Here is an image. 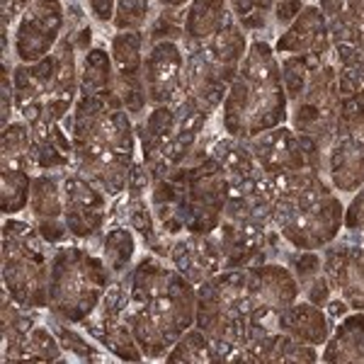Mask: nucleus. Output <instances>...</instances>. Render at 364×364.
Here are the masks:
<instances>
[{
	"instance_id": "1",
	"label": "nucleus",
	"mask_w": 364,
	"mask_h": 364,
	"mask_svg": "<svg viewBox=\"0 0 364 364\" xmlns=\"http://www.w3.org/2000/svg\"><path fill=\"white\" fill-rule=\"evenodd\" d=\"M299 282L279 262H260L243 269H221L197 289V321L224 352V362L257 338L277 331V318L296 301Z\"/></svg>"
},
{
	"instance_id": "2",
	"label": "nucleus",
	"mask_w": 364,
	"mask_h": 364,
	"mask_svg": "<svg viewBox=\"0 0 364 364\" xmlns=\"http://www.w3.org/2000/svg\"><path fill=\"white\" fill-rule=\"evenodd\" d=\"M129 301L122 321L132 328L144 357H163L195 326L197 291L175 267L144 257L129 277Z\"/></svg>"
},
{
	"instance_id": "3",
	"label": "nucleus",
	"mask_w": 364,
	"mask_h": 364,
	"mask_svg": "<svg viewBox=\"0 0 364 364\" xmlns=\"http://www.w3.org/2000/svg\"><path fill=\"white\" fill-rule=\"evenodd\" d=\"M66 129L73 141V168L95 182L105 195H122L134 173V136L132 114L122 100L95 97L80 92Z\"/></svg>"
},
{
	"instance_id": "4",
	"label": "nucleus",
	"mask_w": 364,
	"mask_h": 364,
	"mask_svg": "<svg viewBox=\"0 0 364 364\" xmlns=\"http://www.w3.org/2000/svg\"><path fill=\"white\" fill-rule=\"evenodd\" d=\"M231 180L214 156L209 144L199 136L195 151L185 163L163 178L151 180V209L163 236L214 233L224 216Z\"/></svg>"
},
{
	"instance_id": "5",
	"label": "nucleus",
	"mask_w": 364,
	"mask_h": 364,
	"mask_svg": "<svg viewBox=\"0 0 364 364\" xmlns=\"http://www.w3.org/2000/svg\"><path fill=\"white\" fill-rule=\"evenodd\" d=\"M265 204L272 226L296 250L326 248L345 226L343 202L318 170L265 173Z\"/></svg>"
},
{
	"instance_id": "6",
	"label": "nucleus",
	"mask_w": 364,
	"mask_h": 364,
	"mask_svg": "<svg viewBox=\"0 0 364 364\" xmlns=\"http://www.w3.org/2000/svg\"><path fill=\"white\" fill-rule=\"evenodd\" d=\"M224 129L233 139H252L289 119V100L279 61L265 39H252L224 100Z\"/></svg>"
},
{
	"instance_id": "7",
	"label": "nucleus",
	"mask_w": 364,
	"mask_h": 364,
	"mask_svg": "<svg viewBox=\"0 0 364 364\" xmlns=\"http://www.w3.org/2000/svg\"><path fill=\"white\" fill-rule=\"evenodd\" d=\"M338 68V124L326 156V175L338 192L364 185V46H333Z\"/></svg>"
},
{
	"instance_id": "8",
	"label": "nucleus",
	"mask_w": 364,
	"mask_h": 364,
	"mask_svg": "<svg viewBox=\"0 0 364 364\" xmlns=\"http://www.w3.org/2000/svg\"><path fill=\"white\" fill-rule=\"evenodd\" d=\"M13 95L15 112L29 124L39 119L61 122L73 112L80 95L73 34L58 39L56 49L39 61L15 66Z\"/></svg>"
},
{
	"instance_id": "9",
	"label": "nucleus",
	"mask_w": 364,
	"mask_h": 364,
	"mask_svg": "<svg viewBox=\"0 0 364 364\" xmlns=\"http://www.w3.org/2000/svg\"><path fill=\"white\" fill-rule=\"evenodd\" d=\"M112 284V269L92 252L58 248L51 257L49 309L58 318L80 323L102 304Z\"/></svg>"
},
{
	"instance_id": "10",
	"label": "nucleus",
	"mask_w": 364,
	"mask_h": 364,
	"mask_svg": "<svg viewBox=\"0 0 364 364\" xmlns=\"http://www.w3.org/2000/svg\"><path fill=\"white\" fill-rule=\"evenodd\" d=\"M46 240L37 226L8 219L3 224V282L5 291L29 309L49 306L51 260L44 250Z\"/></svg>"
},
{
	"instance_id": "11",
	"label": "nucleus",
	"mask_w": 364,
	"mask_h": 364,
	"mask_svg": "<svg viewBox=\"0 0 364 364\" xmlns=\"http://www.w3.org/2000/svg\"><path fill=\"white\" fill-rule=\"evenodd\" d=\"M338 102V68L331 56L316 61L304 87L289 100V127L299 136L309 139L323 156H328L336 136Z\"/></svg>"
},
{
	"instance_id": "12",
	"label": "nucleus",
	"mask_w": 364,
	"mask_h": 364,
	"mask_svg": "<svg viewBox=\"0 0 364 364\" xmlns=\"http://www.w3.org/2000/svg\"><path fill=\"white\" fill-rule=\"evenodd\" d=\"M245 146H248V151L262 173L267 175L294 173V170L326 173V156L309 139L299 136L294 129L287 124H279L252 139H245Z\"/></svg>"
},
{
	"instance_id": "13",
	"label": "nucleus",
	"mask_w": 364,
	"mask_h": 364,
	"mask_svg": "<svg viewBox=\"0 0 364 364\" xmlns=\"http://www.w3.org/2000/svg\"><path fill=\"white\" fill-rule=\"evenodd\" d=\"M114 92L129 114H141L149 105L144 80V34L141 29L117 32L112 39Z\"/></svg>"
},
{
	"instance_id": "14",
	"label": "nucleus",
	"mask_w": 364,
	"mask_h": 364,
	"mask_svg": "<svg viewBox=\"0 0 364 364\" xmlns=\"http://www.w3.org/2000/svg\"><path fill=\"white\" fill-rule=\"evenodd\" d=\"M144 80L149 105H175L185 92V51L180 42L163 39L149 46L144 56Z\"/></svg>"
},
{
	"instance_id": "15",
	"label": "nucleus",
	"mask_w": 364,
	"mask_h": 364,
	"mask_svg": "<svg viewBox=\"0 0 364 364\" xmlns=\"http://www.w3.org/2000/svg\"><path fill=\"white\" fill-rule=\"evenodd\" d=\"M63 182V219L75 238H90L102 228L107 214V199L95 182H90L78 170L68 173Z\"/></svg>"
},
{
	"instance_id": "16",
	"label": "nucleus",
	"mask_w": 364,
	"mask_h": 364,
	"mask_svg": "<svg viewBox=\"0 0 364 364\" xmlns=\"http://www.w3.org/2000/svg\"><path fill=\"white\" fill-rule=\"evenodd\" d=\"M170 262L195 287L209 282L224 269L219 236L214 233H187L170 245Z\"/></svg>"
},
{
	"instance_id": "17",
	"label": "nucleus",
	"mask_w": 364,
	"mask_h": 364,
	"mask_svg": "<svg viewBox=\"0 0 364 364\" xmlns=\"http://www.w3.org/2000/svg\"><path fill=\"white\" fill-rule=\"evenodd\" d=\"M323 272L350 309L364 311V248L355 243L326 245Z\"/></svg>"
},
{
	"instance_id": "18",
	"label": "nucleus",
	"mask_w": 364,
	"mask_h": 364,
	"mask_svg": "<svg viewBox=\"0 0 364 364\" xmlns=\"http://www.w3.org/2000/svg\"><path fill=\"white\" fill-rule=\"evenodd\" d=\"M333 37L328 22L323 17L318 5H306L299 13V17L284 29V34L277 39L274 51L282 56H294V54H306V56H331L333 54Z\"/></svg>"
},
{
	"instance_id": "19",
	"label": "nucleus",
	"mask_w": 364,
	"mask_h": 364,
	"mask_svg": "<svg viewBox=\"0 0 364 364\" xmlns=\"http://www.w3.org/2000/svg\"><path fill=\"white\" fill-rule=\"evenodd\" d=\"M29 209L34 214V226L46 243H63L70 236L63 219V182H58L51 173H39L32 178Z\"/></svg>"
},
{
	"instance_id": "20",
	"label": "nucleus",
	"mask_w": 364,
	"mask_h": 364,
	"mask_svg": "<svg viewBox=\"0 0 364 364\" xmlns=\"http://www.w3.org/2000/svg\"><path fill=\"white\" fill-rule=\"evenodd\" d=\"M314 345L299 343L287 333H267V336L257 338L255 343H250L248 348H243L236 355V362H252V364H262V362H316Z\"/></svg>"
},
{
	"instance_id": "21",
	"label": "nucleus",
	"mask_w": 364,
	"mask_h": 364,
	"mask_svg": "<svg viewBox=\"0 0 364 364\" xmlns=\"http://www.w3.org/2000/svg\"><path fill=\"white\" fill-rule=\"evenodd\" d=\"M277 331L287 333L299 343H306V345H318L326 343L331 338V321L328 316L323 314L321 306L311 301H301V304H291L279 314L277 318Z\"/></svg>"
},
{
	"instance_id": "22",
	"label": "nucleus",
	"mask_w": 364,
	"mask_h": 364,
	"mask_svg": "<svg viewBox=\"0 0 364 364\" xmlns=\"http://www.w3.org/2000/svg\"><path fill=\"white\" fill-rule=\"evenodd\" d=\"M333 44L364 46V0H318Z\"/></svg>"
},
{
	"instance_id": "23",
	"label": "nucleus",
	"mask_w": 364,
	"mask_h": 364,
	"mask_svg": "<svg viewBox=\"0 0 364 364\" xmlns=\"http://www.w3.org/2000/svg\"><path fill=\"white\" fill-rule=\"evenodd\" d=\"M233 17L236 15L228 8V0H190V5H185L180 42H202L219 32Z\"/></svg>"
},
{
	"instance_id": "24",
	"label": "nucleus",
	"mask_w": 364,
	"mask_h": 364,
	"mask_svg": "<svg viewBox=\"0 0 364 364\" xmlns=\"http://www.w3.org/2000/svg\"><path fill=\"white\" fill-rule=\"evenodd\" d=\"M323 362H364V311L340 321L326 340Z\"/></svg>"
},
{
	"instance_id": "25",
	"label": "nucleus",
	"mask_w": 364,
	"mask_h": 364,
	"mask_svg": "<svg viewBox=\"0 0 364 364\" xmlns=\"http://www.w3.org/2000/svg\"><path fill=\"white\" fill-rule=\"evenodd\" d=\"M61 343L56 333L42 326L29 328L13 345L3 348V362H56L61 357Z\"/></svg>"
},
{
	"instance_id": "26",
	"label": "nucleus",
	"mask_w": 364,
	"mask_h": 364,
	"mask_svg": "<svg viewBox=\"0 0 364 364\" xmlns=\"http://www.w3.org/2000/svg\"><path fill=\"white\" fill-rule=\"evenodd\" d=\"M80 92L95 97H112L114 92V66L112 56L105 49H87L80 66Z\"/></svg>"
},
{
	"instance_id": "27",
	"label": "nucleus",
	"mask_w": 364,
	"mask_h": 364,
	"mask_svg": "<svg viewBox=\"0 0 364 364\" xmlns=\"http://www.w3.org/2000/svg\"><path fill=\"white\" fill-rule=\"evenodd\" d=\"M168 362L173 364H209V362H224V352L211 340L207 333L199 328H190L173 350L168 352Z\"/></svg>"
},
{
	"instance_id": "28",
	"label": "nucleus",
	"mask_w": 364,
	"mask_h": 364,
	"mask_svg": "<svg viewBox=\"0 0 364 364\" xmlns=\"http://www.w3.org/2000/svg\"><path fill=\"white\" fill-rule=\"evenodd\" d=\"M29 149H32V127H29V122H10L8 127H3V156H0L3 173H8V170H29Z\"/></svg>"
},
{
	"instance_id": "29",
	"label": "nucleus",
	"mask_w": 364,
	"mask_h": 364,
	"mask_svg": "<svg viewBox=\"0 0 364 364\" xmlns=\"http://www.w3.org/2000/svg\"><path fill=\"white\" fill-rule=\"evenodd\" d=\"M134 248H136V243H134L132 231H127V228H112V231H107L102 250H105V262L112 269V274L127 272L134 260Z\"/></svg>"
},
{
	"instance_id": "30",
	"label": "nucleus",
	"mask_w": 364,
	"mask_h": 364,
	"mask_svg": "<svg viewBox=\"0 0 364 364\" xmlns=\"http://www.w3.org/2000/svg\"><path fill=\"white\" fill-rule=\"evenodd\" d=\"M32 195V178L29 170H8L3 173V214H20L29 207Z\"/></svg>"
},
{
	"instance_id": "31",
	"label": "nucleus",
	"mask_w": 364,
	"mask_h": 364,
	"mask_svg": "<svg viewBox=\"0 0 364 364\" xmlns=\"http://www.w3.org/2000/svg\"><path fill=\"white\" fill-rule=\"evenodd\" d=\"M228 8L236 15L240 27L248 32L267 27V17L274 10V0H228Z\"/></svg>"
},
{
	"instance_id": "32",
	"label": "nucleus",
	"mask_w": 364,
	"mask_h": 364,
	"mask_svg": "<svg viewBox=\"0 0 364 364\" xmlns=\"http://www.w3.org/2000/svg\"><path fill=\"white\" fill-rule=\"evenodd\" d=\"M149 15H151V0H117L112 25L119 32L141 29L149 22Z\"/></svg>"
},
{
	"instance_id": "33",
	"label": "nucleus",
	"mask_w": 364,
	"mask_h": 364,
	"mask_svg": "<svg viewBox=\"0 0 364 364\" xmlns=\"http://www.w3.org/2000/svg\"><path fill=\"white\" fill-rule=\"evenodd\" d=\"M289 269L294 272L299 287H306L323 272V257L316 250H299L289 257Z\"/></svg>"
},
{
	"instance_id": "34",
	"label": "nucleus",
	"mask_w": 364,
	"mask_h": 364,
	"mask_svg": "<svg viewBox=\"0 0 364 364\" xmlns=\"http://www.w3.org/2000/svg\"><path fill=\"white\" fill-rule=\"evenodd\" d=\"M54 333H56L58 343H61V348L66 352H73V355L80 357V360H100L95 348H92L87 340L80 338L75 331H70V328H66V326H58Z\"/></svg>"
},
{
	"instance_id": "35",
	"label": "nucleus",
	"mask_w": 364,
	"mask_h": 364,
	"mask_svg": "<svg viewBox=\"0 0 364 364\" xmlns=\"http://www.w3.org/2000/svg\"><path fill=\"white\" fill-rule=\"evenodd\" d=\"M345 228L350 233H364V185L352 199L348 211H345Z\"/></svg>"
},
{
	"instance_id": "36",
	"label": "nucleus",
	"mask_w": 364,
	"mask_h": 364,
	"mask_svg": "<svg viewBox=\"0 0 364 364\" xmlns=\"http://www.w3.org/2000/svg\"><path fill=\"white\" fill-rule=\"evenodd\" d=\"M304 8H306V5H304V0H274L272 13H274V20H277L279 25L289 27Z\"/></svg>"
},
{
	"instance_id": "37",
	"label": "nucleus",
	"mask_w": 364,
	"mask_h": 364,
	"mask_svg": "<svg viewBox=\"0 0 364 364\" xmlns=\"http://www.w3.org/2000/svg\"><path fill=\"white\" fill-rule=\"evenodd\" d=\"M331 291H333L331 282H328L326 272H321L318 277H316V279L306 287V299H309L311 304H316V306H321V309H323L328 301H331Z\"/></svg>"
},
{
	"instance_id": "38",
	"label": "nucleus",
	"mask_w": 364,
	"mask_h": 364,
	"mask_svg": "<svg viewBox=\"0 0 364 364\" xmlns=\"http://www.w3.org/2000/svg\"><path fill=\"white\" fill-rule=\"evenodd\" d=\"M87 5H90L92 15H95L100 22H109L114 17L117 0H87Z\"/></svg>"
},
{
	"instance_id": "39",
	"label": "nucleus",
	"mask_w": 364,
	"mask_h": 364,
	"mask_svg": "<svg viewBox=\"0 0 364 364\" xmlns=\"http://www.w3.org/2000/svg\"><path fill=\"white\" fill-rule=\"evenodd\" d=\"M326 306H328V314L336 316V318H343V316L348 314V309H350L348 304L343 301V299H340V301H328Z\"/></svg>"
},
{
	"instance_id": "40",
	"label": "nucleus",
	"mask_w": 364,
	"mask_h": 364,
	"mask_svg": "<svg viewBox=\"0 0 364 364\" xmlns=\"http://www.w3.org/2000/svg\"><path fill=\"white\" fill-rule=\"evenodd\" d=\"M156 3H161L163 8H185L190 5V0H156Z\"/></svg>"
}]
</instances>
